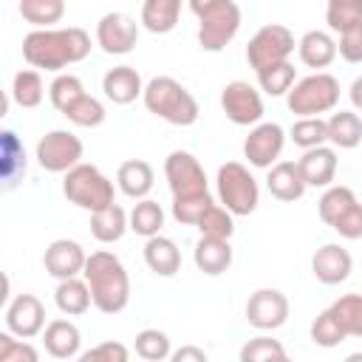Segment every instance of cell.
<instances>
[{
    "mask_svg": "<svg viewBox=\"0 0 362 362\" xmlns=\"http://www.w3.org/2000/svg\"><path fill=\"white\" fill-rule=\"evenodd\" d=\"M192 260H195L198 272H204L209 277H218L232 266V246L223 238H204L201 235V240L195 243Z\"/></svg>",
    "mask_w": 362,
    "mask_h": 362,
    "instance_id": "22",
    "label": "cell"
},
{
    "mask_svg": "<svg viewBox=\"0 0 362 362\" xmlns=\"http://www.w3.org/2000/svg\"><path fill=\"white\" fill-rule=\"evenodd\" d=\"M337 51L345 62H362V20L345 31H339V42H337Z\"/></svg>",
    "mask_w": 362,
    "mask_h": 362,
    "instance_id": "48",
    "label": "cell"
},
{
    "mask_svg": "<svg viewBox=\"0 0 362 362\" xmlns=\"http://www.w3.org/2000/svg\"><path fill=\"white\" fill-rule=\"evenodd\" d=\"M283 147H286V130L277 122H257L243 141V156L252 167L269 170L272 164L280 161Z\"/></svg>",
    "mask_w": 362,
    "mask_h": 362,
    "instance_id": "11",
    "label": "cell"
},
{
    "mask_svg": "<svg viewBox=\"0 0 362 362\" xmlns=\"http://www.w3.org/2000/svg\"><path fill=\"white\" fill-rule=\"evenodd\" d=\"M288 136H291V141H294L297 147H303V150L320 147V144L328 141V124H325V119H320V116H300V119L291 124Z\"/></svg>",
    "mask_w": 362,
    "mask_h": 362,
    "instance_id": "37",
    "label": "cell"
},
{
    "mask_svg": "<svg viewBox=\"0 0 362 362\" xmlns=\"http://www.w3.org/2000/svg\"><path fill=\"white\" fill-rule=\"evenodd\" d=\"M48 96H51V105H54L59 113H65L79 96H85V85H82V79L74 76V74H59V76H54V82L48 85Z\"/></svg>",
    "mask_w": 362,
    "mask_h": 362,
    "instance_id": "41",
    "label": "cell"
},
{
    "mask_svg": "<svg viewBox=\"0 0 362 362\" xmlns=\"http://www.w3.org/2000/svg\"><path fill=\"white\" fill-rule=\"evenodd\" d=\"M348 96H351V105H354L356 110H362V76H356V79L351 82Z\"/></svg>",
    "mask_w": 362,
    "mask_h": 362,
    "instance_id": "52",
    "label": "cell"
},
{
    "mask_svg": "<svg viewBox=\"0 0 362 362\" xmlns=\"http://www.w3.org/2000/svg\"><path fill=\"white\" fill-rule=\"evenodd\" d=\"M240 31V8L235 0H226L198 17V45L204 51H223Z\"/></svg>",
    "mask_w": 362,
    "mask_h": 362,
    "instance_id": "8",
    "label": "cell"
},
{
    "mask_svg": "<svg viewBox=\"0 0 362 362\" xmlns=\"http://www.w3.org/2000/svg\"><path fill=\"white\" fill-rule=\"evenodd\" d=\"M294 45H297V42H294V34H291L286 25L269 23V25L257 28V34L249 40V45H246V59H249V65H252L255 74H257V71H263V68H269V65L286 62V59L291 57Z\"/></svg>",
    "mask_w": 362,
    "mask_h": 362,
    "instance_id": "7",
    "label": "cell"
},
{
    "mask_svg": "<svg viewBox=\"0 0 362 362\" xmlns=\"http://www.w3.org/2000/svg\"><path fill=\"white\" fill-rule=\"evenodd\" d=\"M311 339H314V345H320V348H337V345L345 339V331H342V325H339V320L334 317L331 308L320 311L317 320L311 322Z\"/></svg>",
    "mask_w": 362,
    "mask_h": 362,
    "instance_id": "44",
    "label": "cell"
},
{
    "mask_svg": "<svg viewBox=\"0 0 362 362\" xmlns=\"http://www.w3.org/2000/svg\"><path fill=\"white\" fill-rule=\"evenodd\" d=\"M20 14L34 28H51L65 14V0H20Z\"/></svg>",
    "mask_w": 362,
    "mask_h": 362,
    "instance_id": "33",
    "label": "cell"
},
{
    "mask_svg": "<svg viewBox=\"0 0 362 362\" xmlns=\"http://www.w3.org/2000/svg\"><path fill=\"white\" fill-rule=\"evenodd\" d=\"M82 141L71 130H51L37 141V164L48 173H68L82 161Z\"/></svg>",
    "mask_w": 362,
    "mask_h": 362,
    "instance_id": "9",
    "label": "cell"
},
{
    "mask_svg": "<svg viewBox=\"0 0 362 362\" xmlns=\"http://www.w3.org/2000/svg\"><path fill=\"white\" fill-rule=\"evenodd\" d=\"M272 359L277 362L288 359L286 348L272 337H255L240 348V362H272Z\"/></svg>",
    "mask_w": 362,
    "mask_h": 362,
    "instance_id": "45",
    "label": "cell"
},
{
    "mask_svg": "<svg viewBox=\"0 0 362 362\" xmlns=\"http://www.w3.org/2000/svg\"><path fill=\"white\" fill-rule=\"evenodd\" d=\"M42 342L54 359H74V356H79L82 334L71 320H51L42 328Z\"/></svg>",
    "mask_w": 362,
    "mask_h": 362,
    "instance_id": "21",
    "label": "cell"
},
{
    "mask_svg": "<svg viewBox=\"0 0 362 362\" xmlns=\"http://www.w3.org/2000/svg\"><path fill=\"white\" fill-rule=\"evenodd\" d=\"M164 178L170 184L173 195L206 192V173H204L201 161L187 150H173L164 158Z\"/></svg>",
    "mask_w": 362,
    "mask_h": 362,
    "instance_id": "13",
    "label": "cell"
},
{
    "mask_svg": "<svg viewBox=\"0 0 362 362\" xmlns=\"http://www.w3.org/2000/svg\"><path fill=\"white\" fill-rule=\"evenodd\" d=\"M212 204L215 201H212L209 189L206 192H192V195H173V218L184 226H195Z\"/></svg>",
    "mask_w": 362,
    "mask_h": 362,
    "instance_id": "35",
    "label": "cell"
},
{
    "mask_svg": "<svg viewBox=\"0 0 362 362\" xmlns=\"http://www.w3.org/2000/svg\"><path fill=\"white\" fill-rule=\"evenodd\" d=\"M144 263L153 274L158 277H173L181 269V252L175 246V240L164 238V235H153L144 243Z\"/></svg>",
    "mask_w": 362,
    "mask_h": 362,
    "instance_id": "24",
    "label": "cell"
},
{
    "mask_svg": "<svg viewBox=\"0 0 362 362\" xmlns=\"http://www.w3.org/2000/svg\"><path fill=\"white\" fill-rule=\"evenodd\" d=\"M82 277L90 286L93 305L102 314H119L130 303V277L122 260L113 252H90L82 269Z\"/></svg>",
    "mask_w": 362,
    "mask_h": 362,
    "instance_id": "2",
    "label": "cell"
},
{
    "mask_svg": "<svg viewBox=\"0 0 362 362\" xmlns=\"http://www.w3.org/2000/svg\"><path fill=\"white\" fill-rule=\"evenodd\" d=\"M54 303H57V308H59L62 314H68V317L85 314V311L90 308V303H93V294H90L88 280H79V274L59 280V286H57V291H54Z\"/></svg>",
    "mask_w": 362,
    "mask_h": 362,
    "instance_id": "28",
    "label": "cell"
},
{
    "mask_svg": "<svg viewBox=\"0 0 362 362\" xmlns=\"http://www.w3.org/2000/svg\"><path fill=\"white\" fill-rule=\"evenodd\" d=\"M90 54V34L85 28H34L23 37V59L40 71H62Z\"/></svg>",
    "mask_w": 362,
    "mask_h": 362,
    "instance_id": "1",
    "label": "cell"
},
{
    "mask_svg": "<svg viewBox=\"0 0 362 362\" xmlns=\"http://www.w3.org/2000/svg\"><path fill=\"white\" fill-rule=\"evenodd\" d=\"M184 0H141V25L153 34H167L178 25Z\"/></svg>",
    "mask_w": 362,
    "mask_h": 362,
    "instance_id": "29",
    "label": "cell"
},
{
    "mask_svg": "<svg viewBox=\"0 0 362 362\" xmlns=\"http://www.w3.org/2000/svg\"><path fill=\"white\" fill-rule=\"evenodd\" d=\"M189 3V11L195 14V17H201V14H206L209 8H215V6H221V3H226V0H187Z\"/></svg>",
    "mask_w": 362,
    "mask_h": 362,
    "instance_id": "51",
    "label": "cell"
},
{
    "mask_svg": "<svg viewBox=\"0 0 362 362\" xmlns=\"http://www.w3.org/2000/svg\"><path fill=\"white\" fill-rule=\"evenodd\" d=\"M218 198L232 215H252L260 201L255 175L240 161H226L218 167Z\"/></svg>",
    "mask_w": 362,
    "mask_h": 362,
    "instance_id": "6",
    "label": "cell"
},
{
    "mask_svg": "<svg viewBox=\"0 0 362 362\" xmlns=\"http://www.w3.org/2000/svg\"><path fill=\"white\" fill-rule=\"evenodd\" d=\"M297 164H300V173L308 187H331V181L337 175V150L325 147V144L308 147V150H303V158Z\"/></svg>",
    "mask_w": 362,
    "mask_h": 362,
    "instance_id": "19",
    "label": "cell"
},
{
    "mask_svg": "<svg viewBox=\"0 0 362 362\" xmlns=\"http://www.w3.org/2000/svg\"><path fill=\"white\" fill-rule=\"evenodd\" d=\"M102 90L113 105H130L144 93L141 76L130 65H116L102 76Z\"/></svg>",
    "mask_w": 362,
    "mask_h": 362,
    "instance_id": "20",
    "label": "cell"
},
{
    "mask_svg": "<svg viewBox=\"0 0 362 362\" xmlns=\"http://www.w3.org/2000/svg\"><path fill=\"white\" fill-rule=\"evenodd\" d=\"M331 311L339 320L345 337H359L362 339V294H342L331 305Z\"/></svg>",
    "mask_w": 362,
    "mask_h": 362,
    "instance_id": "39",
    "label": "cell"
},
{
    "mask_svg": "<svg viewBox=\"0 0 362 362\" xmlns=\"http://www.w3.org/2000/svg\"><path fill=\"white\" fill-rule=\"evenodd\" d=\"M362 20V0H328L325 3V23L331 31H345Z\"/></svg>",
    "mask_w": 362,
    "mask_h": 362,
    "instance_id": "42",
    "label": "cell"
},
{
    "mask_svg": "<svg viewBox=\"0 0 362 362\" xmlns=\"http://www.w3.org/2000/svg\"><path fill=\"white\" fill-rule=\"evenodd\" d=\"M62 192L65 198L79 206V209H88V212H96V209H105L116 201V189H113V181L96 167V164H85L79 161L76 167H71L62 178Z\"/></svg>",
    "mask_w": 362,
    "mask_h": 362,
    "instance_id": "4",
    "label": "cell"
},
{
    "mask_svg": "<svg viewBox=\"0 0 362 362\" xmlns=\"http://www.w3.org/2000/svg\"><path fill=\"white\" fill-rule=\"evenodd\" d=\"M127 229H130V215L116 201L105 209L90 212V232L99 243H116V240H122V235Z\"/></svg>",
    "mask_w": 362,
    "mask_h": 362,
    "instance_id": "26",
    "label": "cell"
},
{
    "mask_svg": "<svg viewBox=\"0 0 362 362\" xmlns=\"http://www.w3.org/2000/svg\"><path fill=\"white\" fill-rule=\"evenodd\" d=\"M294 79H297V71H294V65H291L288 59L257 71V85H260V90L269 93V96H286V93L291 90Z\"/></svg>",
    "mask_w": 362,
    "mask_h": 362,
    "instance_id": "34",
    "label": "cell"
},
{
    "mask_svg": "<svg viewBox=\"0 0 362 362\" xmlns=\"http://www.w3.org/2000/svg\"><path fill=\"white\" fill-rule=\"evenodd\" d=\"M8 96H11L20 107H37V105L42 102V96H45V85H42L40 71H34V68L17 71L14 79H11Z\"/></svg>",
    "mask_w": 362,
    "mask_h": 362,
    "instance_id": "31",
    "label": "cell"
},
{
    "mask_svg": "<svg viewBox=\"0 0 362 362\" xmlns=\"http://www.w3.org/2000/svg\"><path fill=\"white\" fill-rule=\"evenodd\" d=\"M356 204V195H354V189L351 187H342V184H331V187H325V192H322V198H320V204H317V209H320V218H322V223H328V226H334V221L348 209V206H354Z\"/></svg>",
    "mask_w": 362,
    "mask_h": 362,
    "instance_id": "36",
    "label": "cell"
},
{
    "mask_svg": "<svg viewBox=\"0 0 362 362\" xmlns=\"http://www.w3.org/2000/svg\"><path fill=\"white\" fill-rule=\"evenodd\" d=\"M141 99H144V107L153 116H158V119H164V122H170L175 127L195 124L198 122V113H201L198 99L178 79H173V76H156V79H150L144 85Z\"/></svg>",
    "mask_w": 362,
    "mask_h": 362,
    "instance_id": "3",
    "label": "cell"
},
{
    "mask_svg": "<svg viewBox=\"0 0 362 362\" xmlns=\"http://www.w3.org/2000/svg\"><path fill=\"white\" fill-rule=\"evenodd\" d=\"M161 226H164V209H161V204H156L150 198H141L130 209V229L136 235L153 238V235H161Z\"/></svg>",
    "mask_w": 362,
    "mask_h": 362,
    "instance_id": "32",
    "label": "cell"
},
{
    "mask_svg": "<svg viewBox=\"0 0 362 362\" xmlns=\"http://www.w3.org/2000/svg\"><path fill=\"white\" fill-rule=\"evenodd\" d=\"M170 359L173 362H206V351L204 348H195V345H184V348L173 351Z\"/></svg>",
    "mask_w": 362,
    "mask_h": 362,
    "instance_id": "50",
    "label": "cell"
},
{
    "mask_svg": "<svg viewBox=\"0 0 362 362\" xmlns=\"http://www.w3.org/2000/svg\"><path fill=\"white\" fill-rule=\"evenodd\" d=\"M6 328L23 339L42 334L45 328V305L34 294H17L6 303Z\"/></svg>",
    "mask_w": 362,
    "mask_h": 362,
    "instance_id": "15",
    "label": "cell"
},
{
    "mask_svg": "<svg viewBox=\"0 0 362 362\" xmlns=\"http://www.w3.org/2000/svg\"><path fill=\"white\" fill-rule=\"evenodd\" d=\"M351 269H354V260H351V252L342 249L339 243H325L314 252L311 257V272L320 283L325 286H337L342 280L351 277Z\"/></svg>",
    "mask_w": 362,
    "mask_h": 362,
    "instance_id": "17",
    "label": "cell"
},
{
    "mask_svg": "<svg viewBox=\"0 0 362 362\" xmlns=\"http://www.w3.org/2000/svg\"><path fill=\"white\" fill-rule=\"evenodd\" d=\"M221 107H223L226 119L232 124H240V127L257 124L263 119V96H260V90L255 85H249L243 79H235V82L223 85Z\"/></svg>",
    "mask_w": 362,
    "mask_h": 362,
    "instance_id": "10",
    "label": "cell"
},
{
    "mask_svg": "<svg viewBox=\"0 0 362 362\" xmlns=\"http://www.w3.org/2000/svg\"><path fill=\"white\" fill-rule=\"evenodd\" d=\"M266 187L283 204L300 201L303 192L308 189V184H305L297 161H277V164H272L269 167V175H266Z\"/></svg>",
    "mask_w": 362,
    "mask_h": 362,
    "instance_id": "18",
    "label": "cell"
},
{
    "mask_svg": "<svg viewBox=\"0 0 362 362\" xmlns=\"http://www.w3.org/2000/svg\"><path fill=\"white\" fill-rule=\"evenodd\" d=\"M40 354L31 342H25L23 337L6 331L0 334V362H37Z\"/></svg>",
    "mask_w": 362,
    "mask_h": 362,
    "instance_id": "46",
    "label": "cell"
},
{
    "mask_svg": "<svg viewBox=\"0 0 362 362\" xmlns=\"http://www.w3.org/2000/svg\"><path fill=\"white\" fill-rule=\"evenodd\" d=\"M85 260H88L85 249H82L76 240H68V238L54 240V243L45 249V255H42V266H45V272H48L51 277H57V280L82 274Z\"/></svg>",
    "mask_w": 362,
    "mask_h": 362,
    "instance_id": "16",
    "label": "cell"
},
{
    "mask_svg": "<svg viewBox=\"0 0 362 362\" xmlns=\"http://www.w3.org/2000/svg\"><path fill=\"white\" fill-rule=\"evenodd\" d=\"M136 354L147 362H161V359H170L173 356V348H170V337L158 328H144L136 334V342H133Z\"/></svg>",
    "mask_w": 362,
    "mask_h": 362,
    "instance_id": "38",
    "label": "cell"
},
{
    "mask_svg": "<svg viewBox=\"0 0 362 362\" xmlns=\"http://www.w3.org/2000/svg\"><path fill=\"white\" fill-rule=\"evenodd\" d=\"M339 238H348V240H359L362 238V204L356 201L354 206H348L331 226Z\"/></svg>",
    "mask_w": 362,
    "mask_h": 362,
    "instance_id": "49",
    "label": "cell"
},
{
    "mask_svg": "<svg viewBox=\"0 0 362 362\" xmlns=\"http://www.w3.org/2000/svg\"><path fill=\"white\" fill-rule=\"evenodd\" d=\"M328 124V141L339 150H354L362 141V119L354 110H337L325 119Z\"/></svg>",
    "mask_w": 362,
    "mask_h": 362,
    "instance_id": "30",
    "label": "cell"
},
{
    "mask_svg": "<svg viewBox=\"0 0 362 362\" xmlns=\"http://www.w3.org/2000/svg\"><path fill=\"white\" fill-rule=\"evenodd\" d=\"M79 359L82 362H127L130 359V351H127V345L107 339V342H99L96 348L79 354Z\"/></svg>",
    "mask_w": 362,
    "mask_h": 362,
    "instance_id": "47",
    "label": "cell"
},
{
    "mask_svg": "<svg viewBox=\"0 0 362 362\" xmlns=\"http://www.w3.org/2000/svg\"><path fill=\"white\" fill-rule=\"evenodd\" d=\"M68 122H74V124H79V127H99L102 122H105V105L96 99V96H90V93H85V96H79L65 113H62Z\"/></svg>",
    "mask_w": 362,
    "mask_h": 362,
    "instance_id": "43",
    "label": "cell"
},
{
    "mask_svg": "<svg viewBox=\"0 0 362 362\" xmlns=\"http://www.w3.org/2000/svg\"><path fill=\"white\" fill-rule=\"evenodd\" d=\"M0 156H3V189H14L25 175V147L14 130L0 133Z\"/></svg>",
    "mask_w": 362,
    "mask_h": 362,
    "instance_id": "25",
    "label": "cell"
},
{
    "mask_svg": "<svg viewBox=\"0 0 362 362\" xmlns=\"http://www.w3.org/2000/svg\"><path fill=\"white\" fill-rule=\"evenodd\" d=\"M235 215L223 206V204H212L204 215H201V221L195 223L198 226V232L204 235V238H223V240H229L232 238V232H235V221H232Z\"/></svg>",
    "mask_w": 362,
    "mask_h": 362,
    "instance_id": "40",
    "label": "cell"
},
{
    "mask_svg": "<svg viewBox=\"0 0 362 362\" xmlns=\"http://www.w3.org/2000/svg\"><path fill=\"white\" fill-rule=\"evenodd\" d=\"M297 54L303 65L320 71V68H328L339 51H337V40L328 31H305L297 42Z\"/></svg>",
    "mask_w": 362,
    "mask_h": 362,
    "instance_id": "23",
    "label": "cell"
},
{
    "mask_svg": "<svg viewBox=\"0 0 362 362\" xmlns=\"http://www.w3.org/2000/svg\"><path fill=\"white\" fill-rule=\"evenodd\" d=\"M337 102H339V82H337V76H331L325 71L303 76L286 93V105L294 116H320V113L334 110Z\"/></svg>",
    "mask_w": 362,
    "mask_h": 362,
    "instance_id": "5",
    "label": "cell"
},
{
    "mask_svg": "<svg viewBox=\"0 0 362 362\" xmlns=\"http://www.w3.org/2000/svg\"><path fill=\"white\" fill-rule=\"evenodd\" d=\"M246 320L257 331H274L288 320V297L280 288H257L246 303Z\"/></svg>",
    "mask_w": 362,
    "mask_h": 362,
    "instance_id": "14",
    "label": "cell"
},
{
    "mask_svg": "<svg viewBox=\"0 0 362 362\" xmlns=\"http://www.w3.org/2000/svg\"><path fill=\"white\" fill-rule=\"evenodd\" d=\"M153 181H156L153 167H150L147 161H141V158H130V161H124V164L119 167V173H116V184H119V189H122L127 198H136V201L147 198V192L153 189Z\"/></svg>",
    "mask_w": 362,
    "mask_h": 362,
    "instance_id": "27",
    "label": "cell"
},
{
    "mask_svg": "<svg viewBox=\"0 0 362 362\" xmlns=\"http://www.w3.org/2000/svg\"><path fill=\"white\" fill-rule=\"evenodd\" d=\"M139 42V23L124 11H110L96 23V45L110 57H124Z\"/></svg>",
    "mask_w": 362,
    "mask_h": 362,
    "instance_id": "12",
    "label": "cell"
}]
</instances>
